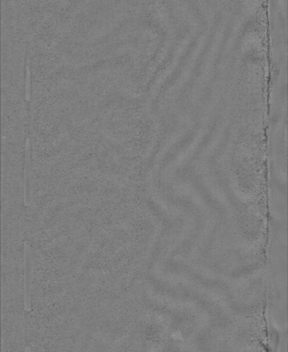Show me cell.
I'll return each instance as SVG.
<instances>
[{
	"mask_svg": "<svg viewBox=\"0 0 288 352\" xmlns=\"http://www.w3.org/2000/svg\"><path fill=\"white\" fill-rule=\"evenodd\" d=\"M28 247L26 248V309L30 310V273H31V265H30V254Z\"/></svg>",
	"mask_w": 288,
	"mask_h": 352,
	"instance_id": "6da1fadb",
	"label": "cell"
}]
</instances>
